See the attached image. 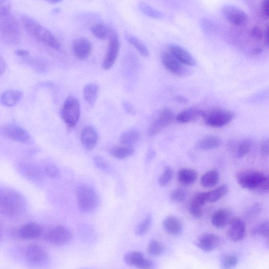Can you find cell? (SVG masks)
<instances>
[{"mask_svg":"<svg viewBox=\"0 0 269 269\" xmlns=\"http://www.w3.org/2000/svg\"><path fill=\"white\" fill-rule=\"evenodd\" d=\"M141 139V134L140 131L136 129H130L122 134L120 142L123 146L133 147Z\"/></svg>","mask_w":269,"mask_h":269,"instance_id":"obj_30","label":"cell"},{"mask_svg":"<svg viewBox=\"0 0 269 269\" xmlns=\"http://www.w3.org/2000/svg\"><path fill=\"white\" fill-rule=\"evenodd\" d=\"M99 87L98 84L89 83L84 88L83 95L85 100L89 104L93 105L97 101L99 95Z\"/></svg>","mask_w":269,"mask_h":269,"instance_id":"obj_32","label":"cell"},{"mask_svg":"<svg viewBox=\"0 0 269 269\" xmlns=\"http://www.w3.org/2000/svg\"><path fill=\"white\" fill-rule=\"evenodd\" d=\"M264 32L262 29L258 26L254 27L251 31V35L254 39L261 40L263 37Z\"/></svg>","mask_w":269,"mask_h":269,"instance_id":"obj_48","label":"cell"},{"mask_svg":"<svg viewBox=\"0 0 269 269\" xmlns=\"http://www.w3.org/2000/svg\"><path fill=\"white\" fill-rule=\"evenodd\" d=\"M235 117L234 113L230 110L215 108L204 111L203 118L205 124L211 127L219 128L231 122Z\"/></svg>","mask_w":269,"mask_h":269,"instance_id":"obj_5","label":"cell"},{"mask_svg":"<svg viewBox=\"0 0 269 269\" xmlns=\"http://www.w3.org/2000/svg\"><path fill=\"white\" fill-rule=\"evenodd\" d=\"M1 18L0 31L6 39L10 42H16L20 35V30L15 19L10 15Z\"/></svg>","mask_w":269,"mask_h":269,"instance_id":"obj_11","label":"cell"},{"mask_svg":"<svg viewBox=\"0 0 269 269\" xmlns=\"http://www.w3.org/2000/svg\"><path fill=\"white\" fill-rule=\"evenodd\" d=\"M133 147L126 146H115L110 150V154L118 160H124L131 156L134 152Z\"/></svg>","mask_w":269,"mask_h":269,"instance_id":"obj_31","label":"cell"},{"mask_svg":"<svg viewBox=\"0 0 269 269\" xmlns=\"http://www.w3.org/2000/svg\"><path fill=\"white\" fill-rule=\"evenodd\" d=\"M237 180L239 185L244 189L263 194L268 191V177L262 172L243 170L237 174Z\"/></svg>","mask_w":269,"mask_h":269,"instance_id":"obj_2","label":"cell"},{"mask_svg":"<svg viewBox=\"0 0 269 269\" xmlns=\"http://www.w3.org/2000/svg\"><path fill=\"white\" fill-rule=\"evenodd\" d=\"M23 93L18 90L10 89L4 92L0 97V102L4 106L13 107L22 99Z\"/></svg>","mask_w":269,"mask_h":269,"instance_id":"obj_24","label":"cell"},{"mask_svg":"<svg viewBox=\"0 0 269 269\" xmlns=\"http://www.w3.org/2000/svg\"><path fill=\"white\" fill-rule=\"evenodd\" d=\"M269 225L268 221H264L255 227L252 230L254 236H262L268 239Z\"/></svg>","mask_w":269,"mask_h":269,"instance_id":"obj_39","label":"cell"},{"mask_svg":"<svg viewBox=\"0 0 269 269\" xmlns=\"http://www.w3.org/2000/svg\"><path fill=\"white\" fill-rule=\"evenodd\" d=\"M73 51L77 58L84 60L90 56L92 51V44L85 37L78 38L73 42Z\"/></svg>","mask_w":269,"mask_h":269,"instance_id":"obj_18","label":"cell"},{"mask_svg":"<svg viewBox=\"0 0 269 269\" xmlns=\"http://www.w3.org/2000/svg\"><path fill=\"white\" fill-rule=\"evenodd\" d=\"M61 1H58V0H56V1H51V2H50V3H52V4H56V3H60Z\"/></svg>","mask_w":269,"mask_h":269,"instance_id":"obj_58","label":"cell"},{"mask_svg":"<svg viewBox=\"0 0 269 269\" xmlns=\"http://www.w3.org/2000/svg\"><path fill=\"white\" fill-rule=\"evenodd\" d=\"M228 188L222 185L215 189L207 192V203H214L222 198L228 193Z\"/></svg>","mask_w":269,"mask_h":269,"instance_id":"obj_35","label":"cell"},{"mask_svg":"<svg viewBox=\"0 0 269 269\" xmlns=\"http://www.w3.org/2000/svg\"><path fill=\"white\" fill-rule=\"evenodd\" d=\"M3 133L8 139L20 143L29 144L31 141L29 133L20 126L9 124L3 128Z\"/></svg>","mask_w":269,"mask_h":269,"instance_id":"obj_12","label":"cell"},{"mask_svg":"<svg viewBox=\"0 0 269 269\" xmlns=\"http://www.w3.org/2000/svg\"><path fill=\"white\" fill-rule=\"evenodd\" d=\"M26 201L18 192L8 188H0V215L8 217L20 215L25 211Z\"/></svg>","mask_w":269,"mask_h":269,"instance_id":"obj_1","label":"cell"},{"mask_svg":"<svg viewBox=\"0 0 269 269\" xmlns=\"http://www.w3.org/2000/svg\"><path fill=\"white\" fill-rule=\"evenodd\" d=\"M228 223L230 226L227 234L229 239L234 242L242 241L246 235V226L243 220L238 217H233Z\"/></svg>","mask_w":269,"mask_h":269,"instance_id":"obj_14","label":"cell"},{"mask_svg":"<svg viewBox=\"0 0 269 269\" xmlns=\"http://www.w3.org/2000/svg\"><path fill=\"white\" fill-rule=\"evenodd\" d=\"M6 69V63L3 58V57L0 55V75L4 73Z\"/></svg>","mask_w":269,"mask_h":269,"instance_id":"obj_52","label":"cell"},{"mask_svg":"<svg viewBox=\"0 0 269 269\" xmlns=\"http://www.w3.org/2000/svg\"><path fill=\"white\" fill-rule=\"evenodd\" d=\"M238 262V258L235 255H229L224 257L222 266L224 269H233Z\"/></svg>","mask_w":269,"mask_h":269,"instance_id":"obj_43","label":"cell"},{"mask_svg":"<svg viewBox=\"0 0 269 269\" xmlns=\"http://www.w3.org/2000/svg\"><path fill=\"white\" fill-rule=\"evenodd\" d=\"M166 248L161 241L158 240H152L147 247L148 253L152 256L162 255L165 251Z\"/></svg>","mask_w":269,"mask_h":269,"instance_id":"obj_36","label":"cell"},{"mask_svg":"<svg viewBox=\"0 0 269 269\" xmlns=\"http://www.w3.org/2000/svg\"><path fill=\"white\" fill-rule=\"evenodd\" d=\"M262 50L260 48H256L254 50V54L255 55H258V54H260L262 53Z\"/></svg>","mask_w":269,"mask_h":269,"instance_id":"obj_57","label":"cell"},{"mask_svg":"<svg viewBox=\"0 0 269 269\" xmlns=\"http://www.w3.org/2000/svg\"><path fill=\"white\" fill-rule=\"evenodd\" d=\"M123 107L126 111L131 115H136L137 110L133 106L128 102H124L123 103Z\"/></svg>","mask_w":269,"mask_h":269,"instance_id":"obj_50","label":"cell"},{"mask_svg":"<svg viewBox=\"0 0 269 269\" xmlns=\"http://www.w3.org/2000/svg\"><path fill=\"white\" fill-rule=\"evenodd\" d=\"M168 51L184 65L193 66L196 64L193 56L180 46L171 45Z\"/></svg>","mask_w":269,"mask_h":269,"instance_id":"obj_21","label":"cell"},{"mask_svg":"<svg viewBox=\"0 0 269 269\" xmlns=\"http://www.w3.org/2000/svg\"><path fill=\"white\" fill-rule=\"evenodd\" d=\"M222 141L215 136L206 137L199 140L196 144L197 149L202 150H210L216 149L220 146Z\"/></svg>","mask_w":269,"mask_h":269,"instance_id":"obj_26","label":"cell"},{"mask_svg":"<svg viewBox=\"0 0 269 269\" xmlns=\"http://www.w3.org/2000/svg\"><path fill=\"white\" fill-rule=\"evenodd\" d=\"M94 162L96 167L100 170L105 172L110 171V166L103 158L100 156H95L94 158Z\"/></svg>","mask_w":269,"mask_h":269,"instance_id":"obj_46","label":"cell"},{"mask_svg":"<svg viewBox=\"0 0 269 269\" xmlns=\"http://www.w3.org/2000/svg\"><path fill=\"white\" fill-rule=\"evenodd\" d=\"M219 179V173L217 170H210L206 172L201 177L200 184L205 188H211L218 184Z\"/></svg>","mask_w":269,"mask_h":269,"instance_id":"obj_29","label":"cell"},{"mask_svg":"<svg viewBox=\"0 0 269 269\" xmlns=\"http://www.w3.org/2000/svg\"><path fill=\"white\" fill-rule=\"evenodd\" d=\"M26 257L29 264L35 267L42 266L49 260V256L45 250L35 244L29 245L27 248Z\"/></svg>","mask_w":269,"mask_h":269,"instance_id":"obj_10","label":"cell"},{"mask_svg":"<svg viewBox=\"0 0 269 269\" xmlns=\"http://www.w3.org/2000/svg\"><path fill=\"white\" fill-rule=\"evenodd\" d=\"M204 111L192 108L186 109L179 113L177 116V120L181 123H188L203 117Z\"/></svg>","mask_w":269,"mask_h":269,"instance_id":"obj_25","label":"cell"},{"mask_svg":"<svg viewBox=\"0 0 269 269\" xmlns=\"http://www.w3.org/2000/svg\"><path fill=\"white\" fill-rule=\"evenodd\" d=\"M221 244L220 238L214 234H205L202 235L198 241L199 248L205 252H211Z\"/></svg>","mask_w":269,"mask_h":269,"instance_id":"obj_22","label":"cell"},{"mask_svg":"<svg viewBox=\"0 0 269 269\" xmlns=\"http://www.w3.org/2000/svg\"><path fill=\"white\" fill-rule=\"evenodd\" d=\"M76 198L79 209L84 213L93 212L99 206V199L97 191L87 185H82L76 188Z\"/></svg>","mask_w":269,"mask_h":269,"instance_id":"obj_4","label":"cell"},{"mask_svg":"<svg viewBox=\"0 0 269 269\" xmlns=\"http://www.w3.org/2000/svg\"><path fill=\"white\" fill-rule=\"evenodd\" d=\"M264 43L265 45L267 47L268 45V26H266V28H265L264 31Z\"/></svg>","mask_w":269,"mask_h":269,"instance_id":"obj_55","label":"cell"},{"mask_svg":"<svg viewBox=\"0 0 269 269\" xmlns=\"http://www.w3.org/2000/svg\"><path fill=\"white\" fill-rule=\"evenodd\" d=\"M91 31L94 36L100 40H104L109 36L110 28L106 26L99 24L93 26Z\"/></svg>","mask_w":269,"mask_h":269,"instance_id":"obj_37","label":"cell"},{"mask_svg":"<svg viewBox=\"0 0 269 269\" xmlns=\"http://www.w3.org/2000/svg\"><path fill=\"white\" fill-rule=\"evenodd\" d=\"M173 175L174 171L170 167H166L159 180V184L162 187L167 186L171 181Z\"/></svg>","mask_w":269,"mask_h":269,"instance_id":"obj_41","label":"cell"},{"mask_svg":"<svg viewBox=\"0 0 269 269\" xmlns=\"http://www.w3.org/2000/svg\"><path fill=\"white\" fill-rule=\"evenodd\" d=\"M22 23L26 31L37 41L53 49H60L61 44L57 38L33 18L24 16L22 18Z\"/></svg>","mask_w":269,"mask_h":269,"instance_id":"obj_3","label":"cell"},{"mask_svg":"<svg viewBox=\"0 0 269 269\" xmlns=\"http://www.w3.org/2000/svg\"><path fill=\"white\" fill-rule=\"evenodd\" d=\"M261 12L263 16L267 18L268 17V2L267 0L264 1L261 5Z\"/></svg>","mask_w":269,"mask_h":269,"instance_id":"obj_51","label":"cell"},{"mask_svg":"<svg viewBox=\"0 0 269 269\" xmlns=\"http://www.w3.org/2000/svg\"><path fill=\"white\" fill-rule=\"evenodd\" d=\"M253 147V142L251 139H244L240 141L236 145L235 154L238 159L244 157L251 151Z\"/></svg>","mask_w":269,"mask_h":269,"instance_id":"obj_33","label":"cell"},{"mask_svg":"<svg viewBox=\"0 0 269 269\" xmlns=\"http://www.w3.org/2000/svg\"><path fill=\"white\" fill-rule=\"evenodd\" d=\"M72 237L73 235L68 228L63 226H55L48 230L44 239L52 245L61 246L70 242Z\"/></svg>","mask_w":269,"mask_h":269,"instance_id":"obj_7","label":"cell"},{"mask_svg":"<svg viewBox=\"0 0 269 269\" xmlns=\"http://www.w3.org/2000/svg\"><path fill=\"white\" fill-rule=\"evenodd\" d=\"M261 210L262 207L260 204H255L246 210L245 216L248 218L256 217L260 214Z\"/></svg>","mask_w":269,"mask_h":269,"instance_id":"obj_44","label":"cell"},{"mask_svg":"<svg viewBox=\"0 0 269 269\" xmlns=\"http://www.w3.org/2000/svg\"><path fill=\"white\" fill-rule=\"evenodd\" d=\"M198 178L197 171L193 169L183 168L178 173V182L184 186H189L194 184Z\"/></svg>","mask_w":269,"mask_h":269,"instance_id":"obj_28","label":"cell"},{"mask_svg":"<svg viewBox=\"0 0 269 269\" xmlns=\"http://www.w3.org/2000/svg\"><path fill=\"white\" fill-rule=\"evenodd\" d=\"M16 54L20 57H26L29 55V51L25 50H18L16 51Z\"/></svg>","mask_w":269,"mask_h":269,"instance_id":"obj_54","label":"cell"},{"mask_svg":"<svg viewBox=\"0 0 269 269\" xmlns=\"http://www.w3.org/2000/svg\"><path fill=\"white\" fill-rule=\"evenodd\" d=\"M231 219V214L227 209H220L216 211L211 219L213 226L218 229L225 227Z\"/></svg>","mask_w":269,"mask_h":269,"instance_id":"obj_27","label":"cell"},{"mask_svg":"<svg viewBox=\"0 0 269 269\" xmlns=\"http://www.w3.org/2000/svg\"><path fill=\"white\" fill-rule=\"evenodd\" d=\"M124 261L128 265L139 269H152L155 264L151 260L145 257L139 251H131L124 256Z\"/></svg>","mask_w":269,"mask_h":269,"instance_id":"obj_15","label":"cell"},{"mask_svg":"<svg viewBox=\"0 0 269 269\" xmlns=\"http://www.w3.org/2000/svg\"><path fill=\"white\" fill-rule=\"evenodd\" d=\"M175 101L180 103H186L188 102L187 99L182 96L175 97Z\"/></svg>","mask_w":269,"mask_h":269,"instance_id":"obj_56","label":"cell"},{"mask_svg":"<svg viewBox=\"0 0 269 269\" xmlns=\"http://www.w3.org/2000/svg\"><path fill=\"white\" fill-rule=\"evenodd\" d=\"M120 41L118 34L110 28L109 42L107 52L102 63V68L105 70L111 69L116 62L120 51Z\"/></svg>","mask_w":269,"mask_h":269,"instance_id":"obj_9","label":"cell"},{"mask_svg":"<svg viewBox=\"0 0 269 269\" xmlns=\"http://www.w3.org/2000/svg\"><path fill=\"white\" fill-rule=\"evenodd\" d=\"M125 37L127 41L136 48L143 56L147 57L149 55L147 48L136 36L129 33H126Z\"/></svg>","mask_w":269,"mask_h":269,"instance_id":"obj_34","label":"cell"},{"mask_svg":"<svg viewBox=\"0 0 269 269\" xmlns=\"http://www.w3.org/2000/svg\"><path fill=\"white\" fill-rule=\"evenodd\" d=\"M161 60L167 70L173 74L184 76L189 73V70L185 65L177 60L168 51L163 53Z\"/></svg>","mask_w":269,"mask_h":269,"instance_id":"obj_13","label":"cell"},{"mask_svg":"<svg viewBox=\"0 0 269 269\" xmlns=\"http://www.w3.org/2000/svg\"><path fill=\"white\" fill-rule=\"evenodd\" d=\"M139 8L144 14L150 17L160 18L163 17V14L161 12L145 3L140 4Z\"/></svg>","mask_w":269,"mask_h":269,"instance_id":"obj_40","label":"cell"},{"mask_svg":"<svg viewBox=\"0 0 269 269\" xmlns=\"http://www.w3.org/2000/svg\"><path fill=\"white\" fill-rule=\"evenodd\" d=\"M155 156V152L154 150L150 149L147 153L146 161L149 162L151 161Z\"/></svg>","mask_w":269,"mask_h":269,"instance_id":"obj_53","label":"cell"},{"mask_svg":"<svg viewBox=\"0 0 269 269\" xmlns=\"http://www.w3.org/2000/svg\"><path fill=\"white\" fill-rule=\"evenodd\" d=\"M207 203V192H199L192 198L189 205V211L192 216L201 218L203 215V207Z\"/></svg>","mask_w":269,"mask_h":269,"instance_id":"obj_19","label":"cell"},{"mask_svg":"<svg viewBox=\"0 0 269 269\" xmlns=\"http://www.w3.org/2000/svg\"><path fill=\"white\" fill-rule=\"evenodd\" d=\"M2 225L0 223V238L2 237Z\"/></svg>","mask_w":269,"mask_h":269,"instance_id":"obj_59","label":"cell"},{"mask_svg":"<svg viewBox=\"0 0 269 269\" xmlns=\"http://www.w3.org/2000/svg\"><path fill=\"white\" fill-rule=\"evenodd\" d=\"M269 143L268 139L265 140L261 144V153L264 157H266L268 155Z\"/></svg>","mask_w":269,"mask_h":269,"instance_id":"obj_49","label":"cell"},{"mask_svg":"<svg viewBox=\"0 0 269 269\" xmlns=\"http://www.w3.org/2000/svg\"><path fill=\"white\" fill-rule=\"evenodd\" d=\"M163 226L165 232L171 236H177L181 234L183 230L181 221L176 217L168 216L164 219Z\"/></svg>","mask_w":269,"mask_h":269,"instance_id":"obj_23","label":"cell"},{"mask_svg":"<svg viewBox=\"0 0 269 269\" xmlns=\"http://www.w3.org/2000/svg\"><path fill=\"white\" fill-rule=\"evenodd\" d=\"M80 104L78 99L69 97L65 101L61 111V116L67 126L74 128L80 117Z\"/></svg>","mask_w":269,"mask_h":269,"instance_id":"obj_6","label":"cell"},{"mask_svg":"<svg viewBox=\"0 0 269 269\" xmlns=\"http://www.w3.org/2000/svg\"><path fill=\"white\" fill-rule=\"evenodd\" d=\"M222 13L227 20L235 26H242L248 21L246 13L241 9L234 6H225L222 9Z\"/></svg>","mask_w":269,"mask_h":269,"instance_id":"obj_16","label":"cell"},{"mask_svg":"<svg viewBox=\"0 0 269 269\" xmlns=\"http://www.w3.org/2000/svg\"><path fill=\"white\" fill-rule=\"evenodd\" d=\"M46 175L52 179H58L60 177V171L58 167L52 164L46 166L44 169Z\"/></svg>","mask_w":269,"mask_h":269,"instance_id":"obj_45","label":"cell"},{"mask_svg":"<svg viewBox=\"0 0 269 269\" xmlns=\"http://www.w3.org/2000/svg\"><path fill=\"white\" fill-rule=\"evenodd\" d=\"M11 10V5L8 2L0 1V17H4L10 15Z\"/></svg>","mask_w":269,"mask_h":269,"instance_id":"obj_47","label":"cell"},{"mask_svg":"<svg viewBox=\"0 0 269 269\" xmlns=\"http://www.w3.org/2000/svg\"><path fill=\"white\" fill-rule=\"evenodd\" d=\"M81 141L85 149L91 150L94 149L98 142V134L92 126L85 127L81 134Z\"/></svg>","mask_w":269,"mask_h":269,"instance_id":"obj_20","label":"cell"},{"mask_svg":"<svg viewBox=\"0 0 269 269\" xmlns=\"http://www.w3.org/2000/svg\"><path fill=\"white\" fill-rule=\"evenodd\" d=\"M152 220L151 215L148 214L137 227L136 234L139 236H142L146 234L151 226Z\"/></svg>","mask_w":269,"mask_h":269,"instance_id":"obj_38","label":"cell"},{"mask_svg":"<svg viewBox=\"0 0 269 269\" xmlns=\"http://www.w3.org/2000/svg\"><path fill=\"white\" fill-rule=\"evenodd\" d=\"M174 118V113L171 109L166 108L162 110L148 127V136H156L172 122Z\"/></svg>","mask_w":269,"mask_h":269,"instance_id":"obj_8","label":"cell"},{"mask_svg":"<svg viewBox=\"0 0 269 269\" xmlns=\"http://www.w3.org/2000/svg\"><path fill=\"white\" fill-rule=\"evenodd\" d=\"M42 232V227L40 225L30 222L19 228L15 232V235L21 239L31 240L39 237Z\"/></svg>","mask_w":269,"mask_h":269,"instance_id":"obj_17","label":"cell"},{"mask_svg":"<svg viewBox=\"0 0 269 269\" xmlns=\"http://www.w3.org/2000/svg\"><path fill=\"white\" fill-rule=\"evenodd\" d=\"M169 197L172 201L181 203L185 199L186 197V192L183 188H177L171 192Z\"/></svg>","mask_w":269,"mask_h":269,"instance_id":"obj_42","label":"cell"}]
</instances>
